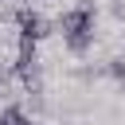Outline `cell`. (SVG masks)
Instances as JSON below:
<instances>
[{
  "instance_id": "obj_7",
  "label": "cell",
  "mask_w": 125,
  "mask_h": 125,
  "mask_svg": "<svg viewBox=\"0 0 125 125\" xmlns=\"http://www.w3.org/2000/svg\"><path fill=\"white\" fill-rule=\"evenodd\" d=\"M0 4H4V0H0Z\"/></svg>"
},
{
  "instance_id": "obj_1",
  "label": "cell",
  "mask_w": 125,
  "mask_h": 125,
  "mask_svg": "<svg viewBox=\"0 0 125 125\" xmlns=\"http://www.w3.org/2000/svg\"><path fill=\"white\" fill-rule=\"evenodd\" d=\"M55 27L62 31V43H66L70 55H86V51L94 47V4L82 0V4L66 8V12L55 20Z\"/></svg>"
},
{
  "instance_id": "obj_5",
  "label": "cell",
  "mask_w": 125,
  "mask_h": 125,
  "mask_svg": "<svg viewBox=\"0 0 125 125\" xmlns=\"http://www.w3.org/2000/svg\"><path fill=\"white\" fill-rule=\"evenodd\" d=\"M105 74H113V78H125V59H121V55H117V59H109Z\"/></svg>"
},
{
  "instance_id": "obj_6",
  "label": "cell",
  "mask_w": 125,
  "mask_h": 125,
  "mask_svg": "<svg viewBox=\"0 0 125 125\" xmlns=\"http://www.w3.org/2000/svg\"><path fill=\"white\" fill-rule=\"evenodd\" d=\"M12 74H16V70L0 66V98H8V82H12Z\"/></svg>"
},
{
  "instance_id": "obj_4",
  "label": "cell",
  "mask_w": 125,
  "mask_h": 125,
  "mask_svg": "<svg viewBox=\"0 0 125 125\" xmlns=\"http://www.w3.org/2000/svg\"><path fill=\"white\" fill-rule=\"evenodd\" d=\"M0 125H27V113L20 105H4L0 109Z\"/></svg>"
},
{
  "instance_id": "obj_3",
  "label": "cell",
  "mask_w": 125,
  "mask_h": 125,
  "mask_svg": "<svg viewBox=\"0 0 125 125\" xmlns=\"http://www.w3.org/2000/svg\"><path fill=\"white\" fill-rule=\"evenodd\" d=\"M16 27H20V39H23V43H39V39L51 35V23H47L39 12H31V8H20V12H16Z\"/></svg>"
},
{
  "instance_id": "obj_2",
  "label": "cell",
  "mask_w": 125,
  "mask_h": 125,
  "mask_svg": "<svg viewBox=\"0 0 125 125\" xmlns=\"http://www.w3.org/2000/svg\"><path fill=\"white\" fill-rule=\"evenodd\" d=\"M12 70H16V78L27 86V94H39V59H35V43H23V39H20Z\"/></svg>"
}]
</instances>
